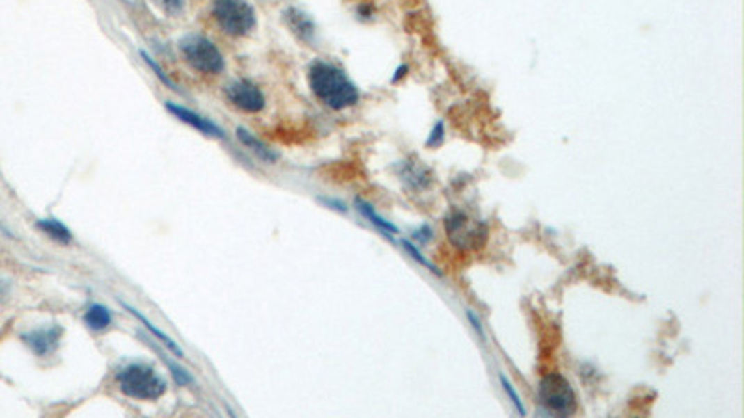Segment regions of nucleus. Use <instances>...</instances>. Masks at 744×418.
Returning a JSON list of instances; mask_svg holds the SVG:
<instances>
[{"label":"nucleus","mask_w":744,"mask_h":418,"mask_svg":"<svg viewBox=\"0 0 744 418\" xmlns=\"http://www.w3.org/2000/svg\"><path fill=\"white\" fill-rule=\"evenodd\" d=\"M309 88L315 93L318 101L330 110H345V108L356 106L359 102V90L348 74L335 63L326 60H315L309 65Z\"/></svg>","instance_id":"f257e3e1"},{"label":"nucleus","mask_w":744,"mask_h":418,"mask_svg":"<svg viewBox=\"0 0 744 418\" xmlns=\"http://www.w3.org/2000/svg\"><path fill=\"white\" fill-rule=\"evenodd\" d=\"M121 392L134 400H159L168 389V381L159 370L145 362H132L118 373Z\"/></svg>","instance_id":"f03ea898"},{"label":"nucleus","mask_w":744,"mask_h":418,"mask_svg":"<svg viewBox=\"0 0 744 418\" xmlns=\"http://www.w3.org/2000/svg\"><path fill=\"white\" fill-rule=\"evenodd\" d=\"M212 17L218 29L231 38H244L255 29V10L248 0H212Z\"/></svg>","instance_id":"7ed1b4c3"},{"label":"nucleus","mask_w":744,"mask_h":418,"mask_svg":"<svg viewBox=\"0 0 744 418\" xmlns=\"http://www.w3.org/2000/svg\"><path fill=\"white\" fill-rule=\"evenodd\" d=\"M184 62L199 74H220L225 69L222 52L205 35L190 34L179 41Z\"/></svg>","instance_id":"20e7f679"},{"label":"nucleus","mask_w":744,"mask_h":418,"mask_svg":"<svg viewBox=\"0 0 744 418\" xmlns=\"http://www.w3.org/2000/svg\"><path fill=\"white\" fill-rule=\"evenodd\" d=\"M540 403L558 417H569L577 411V396L568 379L557 372L546 373L538 387Z\"/></svg>","instance_id":"39448f33"},{"label":"nucleus","mask_w":744,"mask_h":418,"mask_svg":"<svg viewBox=\"0 0 744 418\" xmlns=\"http://www.w3.org/2000/svg\"><path fill=\"white\" fill-rule=\"evenodd\" d=\"M225 95H228V101L235 108H239L240 112L259 113L267 106V99L262 95V91L250 80L231 82L225 90Z\"/></svg>","instance_id":"423d86ee"},{"label":"nucleus","mask_w":744,"mask_h":418,"mask_svg":"<svg viewBox=\"0 0 744 418\" xmlns=\"http://www.w3.org/2000/svg\"><path fill=\"white\" fill-rule=\"evenodd\" d=\"M445 231L449 232L450 242L458 249H477L478 229L466 214H452L445 220Z\"/></svg>","instance_id":"0eeeda50"},{"label":"nucleus","mask_w":744,"mask_h":418,"mask_svg":"<svg viewBox=\"0 0 744 418\" xmlns=\"http://www.w3.org/2000/svg\"><path fill=\"white\" fill-rule=\"evenodd\" d=\"M166 108H168V112H170L171 115H175L181 123L190 124L192 129H196L198 132H201V134L212 136V138H225L223 130L220 129L218 124L212 123L210 119L201 118L199 113L192 112V110H188V108L184 106H179L175 102H166Z\"/></svg>","instance_id":"6e6552de"},{"label":"nucleus","mask_w":744,"mask_h":418,"mask_svg":"<svg viewBox=\"0 0 744 418\" xmlns=\"http://www.w3.org/2000/svg\"><path fill=\"white\" fill-rule=\"evenodd\" d=\"M60 339H62V328L60 325H52L49 329H35V331L23 335V340L38 357L51 355L60 344Z\"/></svg>","instance_id":"1a4fd4ad"},{"label":"nucleus","mask_w":744,"mask_h":418,"mask_svg":"<svg viewBox=\"0 0 744 418\" xmlns=\"http://www.w3.org/2000/svg\"><path fill=\"white\" fill-rule=\"evenodd\" d=\"M398 177L406 182V186L411 190H427L432 184V175L427 168H422L419 162H400L398 166Z\"/></svg>","instance_id":"9d476101"},{"label":"nucleus","mask_w":744,"mask_h":418,"mask_svg":"<svg viewBox=\"0 0 744 418\" xmlns=\"http://www.w3.org/2000/svg\"><path fill=\"white\" fill-rule=\"evenodd\" d=\"M237 136H239L240 143H242L244 147L250 149L251 153H255L257 156H259V159L264 160V162H268V164H274V162L278 160V154L274 153L272 149H268L267 145H264V143L259 142L255 136L251 134V132H248L246 129L237 130Z\"/></svg>","instance_id":"9b49d317"},{"label":"nucleus","mask_w":744,"mask_h":418,"mask_svg":"<svg viewBox=\"0 0 744 418\" xmlns=\"http://www.w3.org/2000/svg\"><path fill=\"white\" fill-rule=\"evenodd\" d=\"M356 207H358L359 212H361V214H363L365 218H367V220H369L370 223H372V225L378 227V229H380V231L383 232V234H386V236L389 238V240H393V238H391L393 234H397V232H398V227L397 225H393L391 221L383 220V218H381L380 214H376V210L372 209V207H370V204L367 203V201H363V199H356Z\"/></svg>","instance_id":"f8f14e48"},{"label":"nucleus","mask_w":744,"mask_h":418,"mask_svg":"<svg viewBox=\"0 0 744 418\" xmlns=\"http://www.w3.org/2000/svg\"><path fill=\"white\" fill-rule=\"evenodd\" d=\"M84 322L93 331H104L112 323V312H110L109 307L95 303V305L88 307V311L84 314Z\"/></svg>","instance_id":"ddd939ff"},{"label":"nucleus","mask_w":744,"mask_h":418,"mask_svg":"<svg viewBox=\"0 0 744 418\" xmlns=\"http://www.w3.org/2000/svg\"><path fill=\"white\" fill-rule=\"evenodd\" d=\"M287 21H289V26L294 30V34H298L301 40H311L312 34H315V24L306 13L298 12V10H289L287 12Z\"/></svg>","instance_id":"4468645a"},{"label":"nucleus","mask_w":744,"mask_h":418,"mask_svg":"<svg viewBox=\"0 0 744 418\" xmlns=\"http://www.w3.org/2000/svg\"><path fill=\"white\" fill-rule=\"evenodd\" d=\"M38 227H40L41 231L45 232L47 236L52 238V240H56V242H60V243H69L71 240H73V234H71V231H69L68 227L63 225L62 221L40 220L38 221Z\"/></svg>","instance_id":"2eb2a0df"},{"label":"nucleus","mask_w":744,"mask_h":418,"mask_svg":"<svg viewBox=\"0 0 744 418\" xmlns=\"http://www.w3.org/2000/svg\"><path fill=\"white\" fill-rule=\"evenodd\" d=\"M123 307H125V309H127V311H129V312H132V314H134V316H136L138 320H140V322H142L143 325H145V328H148L149 331H151V333H153L155 337H157V339H159L160 342H162V344L166 346V348H168V350L173 351V353H175L177 357H182V350H181V348H179V346L175 344V340H171L170 337H168V335L162 333V331H160V329L155 328L153 323L149 322V320H148V318H145V316H142V314H140V312H138L136 309H132V307H129V305H123Z\"/></svg>","instance_id":"dca6fc26"},{"label":"nucleus","mask_w":744,"mask_h":418,"mask_svg":"<svg viewBox=\"0 0 744 418\" xmlns=\"http://www.w3.org/2000/svg\"><path fill=\"white\" fill-rule=\"evenodd\" d=\"M402 248L406 249V253H408L409 257H411V259H413L415 262H417V264L425 266V268H427L428 271H432V273H436V275H438V277L443 275V273H441V271H439L438 268H436V266H434L432 262H430V260L427 259V257H425V255L420 253L419 249L415 248L413 243L409 242V240H402Z\"/></svg>","instance_id":"f3484780"},{"label":"nucleus","mask_w":744,"mask_h":418,"mask_svg":"<svg viewBox=\"0 0 744 418\" xmlns=\"http://www.w3.org/2000/svg\"><path fill=\"white\" fill-rule=\"evenodd\" d=\"M499 381H500V385H502V390H505V392H506V396H508V398H510V401H512V403H514V407H516V411L519 412V415H521V417H527V409H525V405H523L521 398H519V396H517L516 389H514V385L510 383V379L506 378L505 373H500V376H499Z\"/></svg>","instance_id":"a211bd4d"},{"label":"nucleus","mask_w":744,"mask_h":418,"mask_svg":"<svg viewBox=\"0 0 744 418\" xmlns=\"http://www.w3.org/2000/svg\"><path fill=\"white\" fill-rule=\"evenodd\" d=\"M140 56H142L143 60H145V63H148L149 67L153 69L155 74H157V79H160V82H162V84H166V86H168V88H173V90H177V86L173 84V80H171L170 77H168V74L164 73V69L160 67L159 63L155 62L153 58L149 56L148 52H143V51H142V52H140Z\"/></svg>","instance_id":"6ab92c4d"},{"label":"nucleus","mask_w":744,"mask_h":418,"mask_svg":"<svg viewBox=\"0 0 744 418\" xmlns=\"http://www.w3.org/2000/svg\"><path fill=\"white\" fill-rule=\"evenodd\" d=\"M445 142V123L443 121H438V123L434 124V129L430 130V134H428L427 138V142H425V145H427L428 149L432 147H439V145H443Z\"/></svg>","instance_id":"aec40b11"},{"label":"nucleus","mask_w":744,"mask_h":418,"mask_svg":"<svg viewBox=\"0 0 744 418\" xmlns=\"http://www.w3.org/2000/svg\"><path fill=\"white\" fill-rule=\"evenodd\" d=\"M162 10L170 15H179L187 6V0H157Z\"/></svg>","instance_id":"412c9836"},{"label":"nucleus","mask_w":744,"mask_h":418,"mask_svg":"<svg viewBox=\"0 0 744 418\" xmlns=\"http://www.w3.org/2000/svg\"><path fill=\"white\" fill-rule=\"evenodd\" d=\"M467 320H469V323H471L473 329H475V333L478 335V339L482 340L484 344H486V333H484L482 322H480V318H478L477 314H475V312L471 311V309L467 311Z\"/></svg>","instance_id":"4be33fe9"},{"label":"nucleus","mask_w":744,"mask_h":418,"mask_svg":"<svg viewBox=\"0 0 744 418\" xmlns=\"http://www.w3.org/2000/svg\"><path fill=\"white\" fill-rule=\"evenodd\" d=\"M415 240H419V242L422 243H427L430 238H432V229H430V225H422L419 229V231H415L413 234Z\"/></svg>","instance_id":"5701e85b"},{"label":"nucleus","mask_w":744,"mask_h":418,"mask_svg":"<svg viewBox=\"0 0 744 418\" xmlns=\"http://www.w3.org/2000/svg\"><path fill=\"white\" fill-rule=\"evenodd\" d=\"M406 73H408V65H400V67H398L397 71H395V77L391 79L393 84H397L398 80L404 79V77H406Z\"/></svg>","instance_id":"b1692460"},{"label":"nucleus","mask_w":744,"mask_h":418,"mask_svg":"<svg viewBox=\"0 0 744 418\" xmlns=\"http://www.w3.org/2000/svg\"><path fill=\"white\" fill-rule=\"evenodd\" d=\"M324 203L330 204V207H333V209L339 210V212H347V207H345L342 203H339V201H330V199H326Z\"/></svg>","instance_id":"393cba45"},{"label":"nucleus","mask_w":744,"mask_h":418,"mask_svg":"<svg viewBox=\"0 0 744 418\" xmlns=\"http://www.w3.org/2000/svg\"><path fill=\"white\" fill-rule=\"evenodd\" d=\"M2 292H4V289H2V284H0V294H2Z\"/></svg>","instance_id":"a878e982"}]
</instances>
